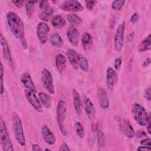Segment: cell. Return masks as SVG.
Instances as JSON below:
<instances>
[{
	"label": "cell",
	"mask_w": 151,
	"mask_h": 151,
	"mask_svg": "<svg viewBox=\"0 0 151 151\" xmlns=\"http://www.w3.org/2000/svg\"><path fill=\"white\" fill-rule=\"evenodd\" d=\"M125 22H123L117 28L114 36V48L117 52L122 51L124 44Z\"/></svg>",
	"instance_id": "cell-7"
},
{
	"label": "cell",
	"mask_w": 151,
	"mask_h": 151,
	"mask_svg": "<svg viewBox=\"0 0 151 151\" xmlns=\"http://www.w3.org/2000/svg\"><path fill=\"white\" fill-rule=\"evenodd\" d=\"M67 113V104L62 100L58 101L57 107V121L59 129L63 135L67 134L64 126V120Z\"/></svg>",
	"instance_id": "cell-5"
},
{
	"label": "cell",
	"mask_w": 151,
	"mask_h": 151,
	"mask_svg": "<svg viewBox=\"0 0 151 151\" xmlns=\"http://www.w3.org/2000/svg\"><path fill=\"white\" fill-rule=\"evenodd\" d=\"M83 104L86 113L90 120H94L96 116V109L91 100L87 97L83 98Z\"/></svg>",
	"instance_id": "cell-14"
},
{
	"label": "cell",
	"mask_w": 151,
	"mask_h": 151,
	"mask_svg": "<svg viewBox=\"0 0 151 151\" xmlns=\"http://www.w3.org/2000/svg\"><path fill=\"white\" fill-rule=\"evenodd\" d=\"M67 19L73 27H77L83 24V19L75 14H70L67 16Z\"/></svg>",
	"instance_id": "cell-25"
},
{
	"label": "cell",
	"mask_w": 151,
	"mask_h": 151,
	"mask_svg": "<svg viewBox=\"0 0 151 151\" xmlns=\"http://www.w3.org/2000/svg\"><path fill=\"white\" fill-rule=\"evenodd\" d=\"M0 43L1 45L2 51L4 55V58L6 60L8 64L12 67L13 66V60L12 57V55L11 53V51L9 49V45L6 40V39L4 38L3 35L1 34L0 37Z\"/></svg>",
	"instance_id": "cell-12"
},
{
	"label": "cell",
	"mask_w": 151,
	"mask_h": 151,
	"mask_svg": "<svg viewBox=\"0 0 151 151\" xmlns=\"http://www.w3.org/2000/svg\"><path fill=\"white\" fill-rule=\"evenodd\" d=\"M78 65L83 71L87 72L89 68V64L87 59L81 54H78Z\"/></svg>",
	"instance_id": "cell-29"
},
{
	"label": "cell",
	"mask_w": 151,
	"mask_h": 151,
	"mask_svg": "<svg viewBox=\"0 0 151 151\" xmlns=\"http://www.w3.org/2000/svg\"><path fill=\"white\" fill-rule=\"evenodd\" d=\"M12 120L16 140L21 146H24L25 145V137L21 118L16 112H13Z\"/></svg>",
	"instance_id": "cell-3"
},
{
	"label": "cell",
	"mask_w": 151,
	"mask_h": 151,
	"mask_svg": "<svg viewBox=\"0 0 151 151\" xmlns=\"http://www.w3.org/2000/svg\"><path fill=\"white\" fill-rule=\"evenodd\" d=\"M21 82L24 86L25 89H28L37 92L36 87L32 80L30 74L28 73L25 72L22 75L21 77Z\"/></svg>",
	"instance_id": "cell-18"
},
{
	"label": "cell",
	"mask_w": 151,
	"mask_h": 151,
	"mask_svg": "<svg viewBox=\"0 0 151 151\" xmlns=\"http://www.w3.org/2000/svg\"><path fill=\"white\" fill-rule=\"evenodd\" d=\"M150 138H145L140 141V144L143 146H150Z\"/></svg>",
	"instance_id": "cell-40"
},
{
	"label": "cell",
	"mask_w": 151,
	"mask_h": 151,
	"mask_svg": "<svg viewBox=\"0 0 151 151\" xmlns=\"http://www.w3.org/2000/svg\"><path fill=\"white\" fill-rule=\"evenodd\" d=\"M81 43L83 49L86 51L90 49L93 45V40L91 35L87 32L83 33L81 38Z\"/></svg>",
	"instance_id": "cell-22"
},
{
	"label": "cell",
	"mask_w": 151,
	"mask_h": 151,
	"mask_svg": "<svg viewBox=\"0 0 151 151\" xmlns=\"http://www.w3.org/2000/svg\"><path fill=\"white\" fill-rule=\"evenodd\" d=\"M135 135L136 136V137L138 138H141V137H145L146 136V133L145 131L143 130H139L137 132L136 134L135 133Z\"/></svg>",
	"instance_id": "cell-41"
},
{
	"label": "cell",
	"mask_w": 151,
	"mask_h": 151,
	"mask_svg": "<svg viewBox=\"0 0 151 151\" xmlns=\"http://www.w3.org/2000/svg\"><path fill=\"white\" fill-rule=\"evenodd\" d=\"M8 25L15 37L19 41L22 47L26 49L27 42L25 37L24 23L20 17L13 11H9L6 15Z\"/></svg>",
	"instance_id": "cell-1"
},
{
	"label": "cell",
	"mask_w": 151,
	"mask_h": 151,
	"mask_svg": "<svg viewBox=\"0 0 151 151\" xmlns=\"http://www.w3.org/2000/svg\"><path fill=\"white\" fill-rule=\"evenodd\" d=\"M32 150L34 151H38V150H41V149L40 147V146L37 144H32Z\"/></svg>",
	"instance_id": "cell-46"
},
{
	"label": "cell",
	"mask_w": 151,
	"mask_h": 151,
	"mask_svg": "<svg viewBox=\"0 0 151 151\" xmlns=\"http://www.w3.org/2000/svg\"><path fill=\"white\" fill-rule=\"evenodd\" d=\"M119 128L120 131L127 137L133 138L135 136L134 130L127 120H122L119 124Z\"/></svg>",
	"instance_id": "cell-15"
},
{
	"label": "cell",
	"mask_w": 151,
	"mask_h": 151,
	"mask_svg": "<svg viewBox=\"0 0 151 151\" xmlns=\"http://www.w3.org/2000/svg\"><path fill=\"white\" fill-rule=\"evenodd\" d=\"M132 114L136 122L140 126H146L150 123V115L140 104L134 103L132 107Z\"/></svg>",
	"instance_id": "cell-2"
},
{
	"label": "cell",
	"mask_w": 151,
	"mask_h": 151,
	"mask_svg": "<svg viewBox=\"0 0 151 151\" xmlns=\"http://www.w3.org/2000/svg\"><path fill=\"white\" fill-rule=\"evenodd\" d=\"M150 61H151V59H150V58H147L145 60V61L143 62V67H147V66H149V64H150Z\"/></svg>",
	"instance_id": "cell-45"
},
{
	"label": "cell",
	"mask_w": 151,
	"mask_h": 151,
	"mask_svg": "<svg viewBox=\"0 0 151 151\" xmlns=\"http://www.w3.org/2000/svg\"><path fill=\"white\" fill-rule=\"evenodd\" d=\"M72 94H73V106H74V110L78 114H80L82 111L83 104L80 99V94L75 89H73Z\"/></svg>",
	"instance_id": "cell-19"
},
{
	"label": "cell",
	"mask_w": 151,
	"mask_h": 151,
	"mask_svg": "<svg viewBox=\"0 0 151 151\" xmlns=\"http://www.w3.org/2000/svg\"><path fill=\"white\" fill-rule=\"evenodd\" d=\"M138 51L139 52H144L150 50L151 48V36L149 34L143 41H142L138 45Z\"/></svg>",
	"instance_id": "cell-26"
},
{
	"label": "cell",
	"mask_w": 151,
	"mask_h": 151,
	"mask_svg": "<svg viewBox=\"0 0 151 151\" xmlns=\"http://www.w3.org/2000/svg\"><path fill=\"white\" fill-rule=\"evenodd\" d=\"M150 87H147L145 91V98L148 100L150 101V98H151V91H150Z\"/></svg>",
	"instance_id": "cell-37"
},
{
	"label": "cell",
	"mask_w": 151,
	"mask_h": 151,
	"mask_svg": "<svg viewBox=\"0 0 151 151\" xmlns=\"http://www.w3.org/2000/svg\"><path fill=\"white\" fill-rule=\"evenodd\" d=\"M97 144L99 147H104L106 145V139L104 134L101 129H99L97 134Z\"/></svg>",
	"instance_id": "cell-31"
},
{
	"label": "cell",
	"mask_w": 151,
	"mask_h": 151,
	"mask_svg": "<svg viewBox=\"0 0 151 151\" xmlns=\"http://www.w3.org/2000/svg\"><path fill=\"white\" fill-rule=\"evenodd\" d=\"M122 64V58L121 57L116 58L114 60V66L115 69L116 70H119L121 68Z\"/></svg>",
	"instance_id": "cell-34"
},
{
	"label": "cell",
	"mask_w": 151,
	"mask_h": 151,
	"mask_svg": "<svg viewBox=\"0 0 151 151\" xmlns=\"http://www.w3.org/2000/svg\"><path fill=\"white\" fill-rule=\"evenodd\" d=\"M67 36L69 42L74 46H77L80 40L78 31L74 27H70L67 31Z\"/></svg>",
	"instance_id": "cell-17"
},
{
	"label": "cell",
	"mask_w": 151,
	"mask_h": 151,
	"mask_svg": "<svg viewBox=\"0 0 151 151\" xmlns=\"http://www.w3.org/2000/svg\"><path fill=\"white\" fill-rule=\"evenodd\" d=\"M50 43L56 47H61L63 45V40L58 33L52 34L49 38Z\"/></svg>",
	"instance_id": "cell-28"
},
{
	"label": "cell",
	"mask_w": 151,
	"mask_h": 151,
	"mask_svg": "<svg viewBox=\"0 0 151 151\" xmlns=\"http://www.w3.org/2000/svg\"><path fill=\"white\" fill-rule=\"evenodd\" d=\"M75 129H76L77 135L80 138H83L85 136V132H84L83 126L80 122L77 121L75 122Z\"/></svg>",
	"instance_id": "cell-32"
},
{
	"label": "cell",
	"mask_w": 151,
	"mask_h": 151,
	"mask_svg": "<svg viewBox=\"0 0 151 151\" xmlns=\"http://www.w3.org/2000/svg\"><path fill=\"white\" fill-rule=\"evenodd\" d=\"M55 63L58 71L60 73H62L66 67L67 60L65 57L61 53L57 54L55 58Z\"/></svg>",
	"instance_id": "cell-21"
},
{
	"label": "cell",
	"mask_w": 151,
	"mask_h": 151,
	"mask_svg": "<svg viewBox=\"0 0 151 151\" xmlns=\"http://www.w3.org/2000/svg\"><path fill=\"white\" fill-rule=\"evenodd\" d=\"M25 1H21V0H13L12 1V4L16 6L17 8H21L24 5V4L25 3Z\"/></svg>",
	"instance_id": "cell-36"
},
{
	"label": "cell",
	"mask_w": 151,
	"mask_h": 151,
	"mask_svg": "<svg viewBox=\"0 0 151 151\" xmlns=\"http://www.w3.org/2000/svg\"><path fill=\"white\" fill-rule=\"evenodd\" d=\"M138 150L140 151H144V150H146V151H149L150 150V146H139L137 148Z\"/></svg>",
	"instance_id": "cell-43"
},
{
	"label": "cell",
	"mask_w": 151,
	"mask_h": 151,
	"mask_svg": "<svg viewBox=\"0 0 151 151\" xmlns=\"http://www.w3.org/2000/svg\"><path fill=\"white\" fill-rule=\"evenodd\" d=\"M45 150H51V149H48V148H47V149H45Z\"/></svg>",
	"instance_id": "cell-49"
},
{
	"label": "cell",
	"mask_w": 151,
	"mask_h": 151,
	"mask_svg": "<svg viewBox=\"0 0 151 151\" xmlns=\"http://www.w3.org/2000/svg\"><path fill=\"white\" fill-rule=\"evenodd\" d=\"M78 54L73 48H68L67 50V58L72 67L76 70H77L78 67Z\"/></svg>",
	"instance_id": "cell-20"
},
{
	"label": "cell",
	"mask_w": 151,
	"mask_h": 151,
	"mask_svg": "<svg viewBox=\"0 0 151 151\" xmlns=\"http://www.w3.org/2000/svg\"><path fill=\"white\" fill-rule=\"evenodd\" d=\"M49 5L48 1H39V8L42 10L45 8Z\"/></svg>",
	"instance_id": "cell-38"
},
{
	"label": "cell",
	"mask_w": 151,
	"mask_h": 151,
	"mask_svg": "<svg viewBox=\"0 0 151 151\" xmlns=\"http://www.w3.org/2000/svg\"><path fill=\"white\" fill-rule=\"evenodd\" d=\"M41 81L44 88L50 94H55V87L53 81V78L50 70L47 68H44L41 76Z\"/></svg>",
	"instance_id": "cell-6"
},
{
	"label": "cell",
	"mask_w": 151,
	"mask_h": 151,
	"mask_svg": "<svg viewBox=\"0 0 151 151\" xmlns=\"http://www.w3.org/2000/svg\"><path fill=\"white\" fill-rule=\"evenodd\" d=\"M37 1H26L25 2L26 13L28 17H31L35 10V4L37 3Z\"/></svg>",
	"instance_id": "cell-30"
},
{
	"label": "cell",
	"mask_w": 151,
	"mask_h": 151,
	"mask_svg": "<svg viewBox=\"0 0 151 151\" xmlns=\"http://www.w3.org/2000/svg\"><path fill=\"white\" fill-rule=\"evenodd\" d=\"M4 66H3L2 63L1 62V70H0V76H1V77H4Z\"/></svg>",
	"instance_id": "cell-47"
},
{
	"label": "cell",
	"mask_w": 151,
	"mask_h": 151,
	"mask_svg": "<svg viewBox=\"0 0 151 151\" xmlns=\"http://www.w3.org/2000/svg\"><path fill=\"white\" fill-rule=\"evenodd\" d=\"M60 150H70V149L68 146L67 144L66 143H63L60 148L59 149Z\"/></svg>",
	"instance_id": "cell-42"
},
{
	"label": "cell",
	"mask_w": 151,
	"mask_h": 151,
	"mask_svg": "<svg viewBox=\"0 0 151 151\" xmlns=\"http://www.w3.org/2000/svg\"><path fill=\"white\" fill-rule=\"evenodd\" d=\"M85 3H86V8L88 9L91 10L94 8L96 4L97 3V1H86Z\"/></svg>",
	"instance_id": "cell-35"
},
{
	"label": "cell",
	"mask_w": 151,
	"mask_h": 151,
	"mask_svg": "<svg viewBox=\"0 0 151 151\" xmlns=\"http://www.w3.org/2000/svg\"><path fill=\"white\" fill-rule=\"evenodd\" d=\"M119 80L116 71L111 67H108L106 71V84L110 90L114 89Z\"/></svg>",
	"instance_id": "cell-11"
},
{
	"label": "cell",
	"mask_w": 151,
	"mask_h": 151,
	"mask_svg": "<svg viewBox=\"0 0 151 151\" xmlns=\"http://www.w3.org/2000/svg\"><path fill=\"white\" fill-rule=\"evenodd\" d=\"M4 78L3 77H1V95L4 94Z\"/></svg>",
	"instance_id": "cell-44"
},
{
	"label": "cell",
	"mask_w": 151,
	"mask_h": 151,
	"mask_svg": "<svg viewBox=\"0 0 151 151\" xmlns=\"http://www.w3.org/2000/svg\"><path fill=\"white\" fill-rule=\"evenodd\" d=\"M38 97L41 104L44 107H45L46 109H48L51 107L52 99L49 94L41 91L38 93Z\"/></svg>",
	"instance_id": "cell-24"
},
{
	"label": "cell",
	"mask_w": 151,
	"mask_h": 151,
	"mask_svg": "<svg viewBox=\"0 0 151 151\" xmlns=\"http://www.w3.org/2000/svg\"><path fill=\"white\" fill-rule=\"evenodd\" d=\"M41 134L44 141L50 145H52L55 143V141H56L55 137L53 134V133L50 130L48 126L44 125L41 127Z\"/></svg>",
	"instance_id": "cell-16"
},
{
	"label": "cell",
	"mask_w": 151,
	"mask_h": 151,
	"mask_svg": "<svg viewBox=\"0 0 151 151\" xmlns=\"http://www.w3.org/2000/svg\"><path fill=\"white\" fill-rule=\"evenodd\" d=\"M51 22L52 25L55 28H61L65 26L66 21L60 15H55L51 18Z\"/></svg>",
	"instance_id": "cell-23"
},
{
	"label": "cell",
	"mask_w": 151,
	"mask_h": 151,
	"mask_svg": "<svg viewBox=\"0 0 151 151\" xmlns=\"http://www.w3.org/2000/svg\"><path fill=\"white\" fill-rule=\"evenodd\" d=\"M139 19V15L137 12H134L132 15L131 16L130 18V22L132 24H134Z\"/></svg>",
	"instance_id": "cell-39"
},
{
	"label": "cell",
	"mask_w": 151,
	"mask_h": 151,
	"mask_svg": "<svg viewBox=\"0 0 151 151\" xmlns=\"http://www.w3.org/2000/svg\"><path fill=\"white\" fill-rule=\"evenodd\" d=\"M60 8L64 11L68 12H81L84 7L80 2L77 1H65L60 5Z\"/></svg>",
	"instance_id": "cell-8"
},
{
	"label": "cell",
	"mask_w": 151,
	"mask_h": 151,
	"mask_svg": "<svg viewBox=\"0 0 151 151\" xmlns=\"http://www.w3.org/2000/svg\"><path fill=\"white\" fill-rule=\"evenodd\" d=\"M50 32V27L48 25L44 22H40L38 24L37 27V34L39 41L41 44L47 42Z\"/></svg>",
	"instance_id": "cell-9"
},
{
	"label": "cell",
	"mask_w": 151,
	"mask_h": 151,
	"mask_svg": "<svg viewBox=\"0 0 151 151\" xmlns=\"http://www.w3.org/2000/svg\"><path fill=\"white\" fill-rule=\"evenodd\" d=\"M146 126H147V131L148 133L150 134V132H151V130H150V123L147 124Z\"/></svg>",
	"instance_id": "cell-48"
},
{
	"label": "cell",
	"mask_w": 151,
	"mask_h": 151,
	"mask_svg": "<svg viewBox=\"0 0 151 151\" xmlns=\"http://www.w3.org/2000/svg\"><path fill=\"white\" fill-rule=\"evenodd\" d=\"M124 3H125L124 1H122V0L114 1L111 3V8L113 9L115 11H119L123 8Z\"/></svg>",
	"instance_id": "cell-33"
},
{
	"label": "cell",
	"mask_w": 151,
	"mask_h": 151,
	"mask_svg": "<svg viewBox=\"0 0 151 151\" xmlns=\"http://www.w3.org/2000/svg\"><path fill=\"white\" fill-rule=\"evenodd\" d=\"M24 93L28 101L31 106L38 111H42V104L39 100V98L36 95L35 91L28 89H25Z\"/></svg>",
	"instance_id": "cell-10"
},
{
	"label": "cell",
	"mask_w": 151,
	"mask_h": 151,
	"mask_svg": "<svg viewBox=\"0 0 151 151\" xmlns=\"http://www.w3.org/2000/svg\"><path fill=\"white\" fill-rule=\"evenodd\" d=\"M53 14L54 9L49 4L45 8L42 10L39 15V17L40 19L43 21H48L50 17L53 15Z\"/></svg>",
	"instance_id": "cell-27"
},
{
	"label": "cell",
	"mask_w": 151,
	"mask_h": 151,
	"mask_svg": "<svg viewBox=\"0 0 151 151\" xmlns=\"http://www.w3.org/2000/svg\"><path fill=\"white\" fill-rule=\"evenodd\" d=\"M97 98L98 103L101 108L103 109H106L110 106V101L106 91L100 87L97 91Z\"/></svg>",
	"instance_id": "cell-13"
},
{
	"label": "cell",
	"mask_w": 151,
	"mask_h": 151,
	"mask_svg": "<svg viewBox=\"0 0 151 151\" xmlns=\"http://www.w3.org/2000/svg\"><path fill=\"white\" fill-rule=\"evenodd\" d=\"M0 139L3 150L13 151L14 150L10 136L7 130L5 122L2 117L0 120Z\"/></svg>",
	"instance_id": "cell-4"
}]
</instances>
